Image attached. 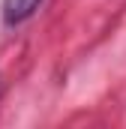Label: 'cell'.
<instances>
[{"instance_id": "6da1fadb", "label": "cell", "mask_w": 126, "mask_h": 129, "mask_svg": "<svg viewBox=\"0 0 126 129\" xmlns=\"http://www.w3.org/2000/svg\"><path fill=\"white\" fill-rule=\"evenodd\" d=\"M39 3H42V0H6V3H3V18H6V24H21V21H27L33 12L39 9Z\"/></svg>"}]
</instances>
